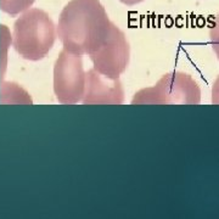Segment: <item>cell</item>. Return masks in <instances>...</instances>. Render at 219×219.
<instances>
[{
	"instance_id": "obj_1",
	"label": "cell",
	"mask_w": 219,
	"mask_h": 219,
	"mask_svg": "<svg viewBox=\"0 0 219 219\" xmlns=\"http://www.w3.org/2000/svg\"><path fill=\"white\" fill-rule=\"evenodd\" d=\"M113 24L99 0H71L60 15L56 33L66 51L83 56L102 45Z\"/></svg>"
},
{
	"instance_id": "obj_2",
	"label": "cell",
	"mask_w": 219,
	"mask_h": 219,
	"mask_svg": "<svg viewBox=\"0 0 219 219\" xmlns=\"http://www.w3.org/2000/svg\"><path fill=\"white\" fill-rule=\"evenodd\" d=\"M56 29L53 20L40 9H28L16 20L12 45L26 60L39 61L54 46Z\"/></svg>"
},
{
	"instance_id": "obj_3",
	"label": "cell",
	"mask_w": 219,
	"mask_h": 219,
	"mask_svg": "<svg viewBox=\"0 0 219 219\" xmlns=\"http://www.w3.org/2000/svg\"><path fill=\"white\" fill-rule=\"evenodd\" d=\"M201 90L192 77L183 72H171L151 88L141 89L134 95L132 105L141 104H189L198 105Z\"/></svg>"
},
{
	"instance_id": "obj_4",
	"label": "cell",
	"mask_w": 219,
	"mask_h": 219,
	"mask_svg": "<svg viewBox=\"0 0 219 219\" xmlns=\"http://www.w3.org/2000/svg\"><path fill=\"white\" fill-rule=\"evenodd\" d=\"M85 79L82 56L63 49L54 67V93L59 102L63 105L81 102L85 92Z\"/></svg>"
},
{
	"instance_id": "obj_5",
	"label": "cell",
	"mask_w": 219,
	"mask_h": 219,
	"mask_svg": "<svg viewBox=\"0 0 219 219\" xmlns=\"http://www.w3.org/2000/svg\"><path fill=\"white\" fill-rule=\"evenodd\" d=\"M129 55L130 49L125 34L113 24L106 40L93 54H90L89 57L94 65L93 68L100 74L112 79H118L127 70Z\"/></svg>"
},
{
	"instance_id": "obj_6",
	"label": "cell",
	"mask_w": 219,
	"mask_h": 219,
	"mask_svg": "<svg viewBox=\"0 0 219 219\" xmlns=\"http://www.w3.org/2000/svg\"><path fill=\"white\" fill-rule=\"evenodd\" d=\"M85 79V92L82 99L84 105L111 104L121 105L124 100L123 86L118 79L100 74L94 68L89 70Z\"/></svg>"
},
{
	"instance_id": "obj_7",
	"label": "cell",
	"mask_w": 219,
	"mask_h": 219,
	"mask_svg": "<svg viewBox=\"0 0 219 219\" xmlns=\"http://www.w3.org/2000/svg\"><path fill=\"white\" fill-rule=\"evenodd\" d=\"M34 1L35 0H0V9L10 16H16L28 10Z\"/></svg>"
},
{
	"instance_id": "obj_8",
	"label": "cell",
	"mask_w": 219,
	"mask_h": 219,
	"mask_svg": "<svg viewBox=\"0 0 219 219\" xmlns=\"http://www.w3.org/2000/svg\"><path fill=\"white\" fill-rule=\"evenodd\" d=\"M209 39H211L214 53H215L217 57L219 59V14L215 16L213 24L209 28Z\"/></svg>"
},
{
	"instance_id": "obj_9",
	"label": "cell",
	"mask_w": 219,
	"mask_h": 219,
	"mask_svg": "<svg viewBox=\"0 0 219 219\" xmlns=\"http://www.w3.org/2000/svg\"><path fill=\"white\" fill-rule=\"evenodd\" d=\"M212 102L213 105H219V75L212 88Z\"/></svg>"
},
{
	"instance_id": "obj_10",
	"label": "cell",
	"mask_w": 219,
	"mask_h": 219,
	"mask_svg": "<svg viewBox=\"0 0 219 219\" xmlns=\"http://www.w3.org/2000/svg\"><path fill=\"white\" fill-rule=\"evenodd\" d=\"M119 1L123 3V4H125V5L132 6V5H136V4L141 3V1H144V0H119Z\"/></svg>"
}]
</instances>
